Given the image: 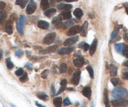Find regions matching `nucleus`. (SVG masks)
<instances>
[{
    "label": "nucleus",
    "instance_id": "obj_1",
    "mask_svg": "<svg viewBox=\"0 0 128 107\" xmlns=\"http://www.w3.org/2000/svg\"><path fill=\"white\" fill-rule=\"evenodd\" d=\"M111 95L115 98V99H119V98H124L127 96V90L124 87H114L111 91Z\"/></svg>",
    "mask_w": 128,
    "mask_h": 107
},
{
    "label": "nucleus",
    "instance_id": "obj_2",
    "mask_svg": "<svg viewBox=\"0 0 128 107\" xmlns=\"http://www.w3.org/2000/svg\"><path fill=\"white\" fill-rule=\"evenodd\" d=\"M26 17L25 16H20V18H19V20H18V24H17V29H18V31L21 33V34H23V31H24V27H25V24H26Z\"/></svg>",
    "mask_w": 128,
    "mask_h": 107
},
{
    "label": "nucleus",
    "instance_id": "obj_3",
    "mask_svg": "<svg viewBox=\"0 0 128 107\" xmlns=\"http://www.w3.org/2000/svg\"><path fill=\"white\" fill-rule=\"evenodd\" d=\"M111 104L115 107H120V106H126L128 104V101L124 98H119V99H114L111 101Z\"/></svg>",
    "mask_w": 128,
    "mask_h": 107
},
{
    "label": "nucleus",
    "instance_id": "obj_4",
    "mask_svg": "<svg viewBox=\"0 0 128 107\" xmlns=\"http://www.w3.org/2000/svg\"><path fill=\"white\" fill-rule=\"evenodd\" d=\"M55 36H56L55 32H50V33L46 34L45 37L43 38V43L44 44H50V43H52L54 41V39H55Z\"/></svg>",
    "mask_w": 128,
    "mask_h": 107
},
{
    "label": "nucleus",
    "instance_id": "obj_5",
    "mask_svg": "<svg viewBox=\"0 0 128 107\" xmlns=\"http://www.w3.org/2000/svg\"><path fill=\"white\" fill-rule=\"evenodd\" d=\"M72 51H74V47L73 46H65V47H63V48H59L58 49V54H60V55H65V54H69L71 53Z\"/></svg>",
    "mask_w": 128,
    "mask_h": 107
},
{
    "label": "nucleus",
    "instance_id": "obj_6",
    "mask_svg": "<svg viewBox=\"0 0 128 107\" xmlns=\"http://www.w3.org/2000/svg\"><path fill=\"white\" fill-rule=\"evenodd\" d=\"M36 9H37V4H36L34 1L31 0V3L28 4V7H27V9H26V12H27V14L31 15V14H33V13L36 11Z\"/></svg>",
    "mask_w": 128,
    "mask_h": 107
},
{
    "label": "nucleus",
    "instance_id": "obj_7",
    "mask_svg": "<svg viewBox=\"0 0 128 107\" xmlns=\"http://www.w3.org/2000/svg\"><path fill=\"white\" fill-rule=\"evenodd\" d=\"M77 40H78V36H73V37H70V38L66 39V40L63 42V44H64V46H71V45H73L74 43H76Z\"/></svg>",
    "mask_w": 128,
    "mask_h": 107
},
{
    "label": "nucleus",
    "instance_id": "obj_8",
    "mask_svg": "<svg viewBox=\"0 0 128 107\" xmlns=\"http://www.w3.org/2000/svg\"><path fill=\"white\" fill-rule=\"evenodd\" d=\"M80 29H81V27L79 26H73L69 28V30L67 31V34L68 35H75L78 32H80Z\"/></svg>",
    "mask_w": 128,
    "mask_h": 107
},
{
    "label": "nucleus",
    "instance_id": "obj_9",
    "mask_svg": "<svg viewBox=\"0 0 128 107\" xmlns=\"http://www.w3.org/2000/svg\"><path fill=\"white\" fill-rule=\"evenodd\" d=\"M82 93H83V95H85L87 98H91V95H92V89H91V86H89V85H87V86H85L84 88H83V90H82Z\"/></svg>",
    "mask_w": 128,
    "mask_h": 107
},
{
    "label": "nucleus",
    "instance_id": "obj_10",
    "mask_svg": "<svg viewBox=\"0 0 128 107\" xmlns=\"http://www.w3.org/2000/svg\"><path fill=\"white\" fill-rule=\"evenodd\" d=\"M84 62H85V60H84V58H83V57H78V58H75V59H74V61H73V63H74V65H75V67H77V68H81V67L84 65Z\"/></svg>",
    "mask_w": 128,
    "mask_h": 107
},
{
    "label": "nucleus",
    "instance_id": "obj_11",
    "mask_svg": "<svg viewBox=\"0 0 128 107\" xmlns=\"http://www.w3.org/2000/svg\"><path fill=\"white\" fill-rule=\"evenodd\" d=\"M80 76H81V72L80 71H76L72 77V83L73 84H78L79 80H80Z\"/></svg>",
    "mask_w": 128,
    "mask_h": 107
},
{
    "label": "nucleus",
    "instance_id": "obj_12",
    "mask_svg": "<svg viewBox=\"0 0 128 107\" xmlns=\"http://www.w3.org/2000/svg\"><path fill=\"white\" fill-rule=\"evenodd\" d=\"M5 30H6V32H7V33L12 34V32H13V27H12V21H11V20H9V21L6 23Z\"/></svg>",
    "mask_w": 128,
    "mask_h": 107
},
{
    "label": "nucleus",
    "instance_id": "obj_13",
    "mask_svg": "<svg viewBox=\"0 0 128 107\" xmlns=\"http://www.w3.org/2000/svg\"><path fill=\"white\" fill-rule=\"evenodd\" d=\"M38 26H39V27H41V28H43V29H46V28L49 27V24H48L47 22H45V21L41 20V21L38 22Z\"/></svg>",
    "mask_w": 128,
    "mask_h": 107
},
{
    "label": "nucleus",
    "instance_id": "obj_14",
    "mask_svg": "<svg viewBox=\"0 0 128 107\" xmlns=\"http://www.w3.org/2000/svg\"><path fill=\"white\" fill-rule=\"evenodd\" d=\"M97 44H98V40H97V39H94V41H93V43H92V45H91V47H90V49H89L91 55H94L95 52H96Z\"/></svg>",
    "mask_w": 128,
    "mask_h": 107
},
{
    "label": "nucleus",
    "instance_id": "obj_15",
    "mask_svg": "<svg viewBox=\"0 0 128 107\" xmlns=\"http://www.w3.org/2000/svg\"><path fill=\"white\" fill-rule=\"evenodd\" d=\"M66 84H67V80H66V79H62L61 81H60V85H61V87H60V89L58 90L57 94H59V93H61L62 91H64V90H65V88H66Z\"/></svg>",
    "mask_w": 128,
    "mask_h": 107
},
{
    "label": "nucleus",
    "instance_id": "obj_16",
    "mask_svg": "<svg viewBox=\"0 0 128 107\" xmlns=\"http://www.w3.org/2000/svg\"><path fill=\"white\" fill-rule=\"evenodd\" d=\"M60 16H61L62 20H69L71 18V12L69 10H66V11L62 12V14Z\"/></svg>",
    "mask_w": 128,
    "mask_h": 107
},
{
    "label": "nucleus",
    "instance_id": "obj_17",
    "mask_svg": "<svg viewBox=\"0 0 128 107\" xmlns=\"http://www.w3.org/2000/svg\"><path fill=\"white\" fill-rule=\"evenodd\" d=\"M61 20H62L61 16H57V17H55V18L52 20V24L55 25L57 27H59L60 25H61Z\"/></svg>",
    "mask_w": 128,
    "mask_h": 107
},
{
    "label": "nucleus",
    "instance_id": "obj_18",
    "mask_svg": "<svg viewBox=\"0 0 128 107\" xmlns=\"http://www.w3.org/2000/svg\"><path fill=\"white\" fill-rule=\"evenodd\" d=\"M71 8H72L71 4H58L57 6V9H60V10H70Z\"/></svg>",
    "mask_w": 128,
    "mask_h": 107
},
{
    "label": "nucleus",
    "instance_id": "obj_19",
    "mask_svg": "<svg viewBox=\"0 0 128 107\" xmlns=\"http://www.w3.org/2000/svg\"><path fill=\"white\" fill-rule=\"evenodd\" d=\"M41 8L43 10H47L49 8V2L48 0H42L41 1Z\"/></svg>",
    "mask_w": 128,
    "mask_h": 107
},
{
    "label": "nucleus",
    "instance_id": "obj_20",
    "mask_svg": "<svg viewBox=\"0 0 128 107\" xmlns=\"http://www.w3.org/2000/svg\"><path fill=\"white\" fill-rule=\"evenodd\" d=\"M87 27H88V23L85 22L84 25H83V27H81V29H80V32H81V35L82 36H86V34H87Z\"/></svg>",
    "mask_w": 128,
    "mask_h": 107
},
{
    "label": "nucleus",
    "instance_id": "obj_21",
    "mask_svg": "<svg viewBox=\"0 0 128 107\" xmlns=\"http://www.w3.org/2000/svg\"><path fill=\"white\" fill-rule=\"evenodd\" d=\"M53 104H54L55 107H61V105H62V99H61V97H55L53 99Z\"/></svg>",
    "mask_w": 128,
    "mask_h": 107
},
{
    "label": "nucleus",
    "instance_id": "obj_22",
    "mask_svg": "<svg viewBox=\"0 0 128 107\" xmlns=\"http://www.w3.org/2000/svg\"><path fill=\"white\" fill-rule=\"evenodd\" d=\"M74 15H75V17L77 19H81L82 16H83V11L80 8H77V9L74 10Z\"/></svg>",
    "mask_w": 128,
    "mask_h": 107
},
{
    "label": "nucleus",
    "instance_id": "obj_23",
    "mask_svg": "<svg viewBox=\"0 0 128 107\" xmlns=\"http://www.w3.org/2000/svg\"><path fill=\"white\" fill-rule=\"evenodd\" d=\"M123 47H124V45H123L122 43H116V44H115V50H116L118 53L123 54Z\"/></svg>",
    "mask_w": 128,
    "mask_h": 107
},
{
    "label": "nucleus",
    "instance_id": "obj_24",
    "mask_svg": "<svg viewBox=\"0 0 128 107\" xmlns=\"http://www.w3.org/2000/svg\"><path fill=\"white\" fill-rule=\"evenodd\" d=\"M56 12V9H54V8H51V9H47V10H45V12H44V15L46 16V17H51L54 13Z\"/></svg>",
    "mask_w": 128,
    "mask_h": 107
},
{
    "label": "nucleus",
    "instance_id": "obj_25",
    "mask_svg": "<svg viewBox=\"0 0 128 107\" xmlns=\"http://www.w3.org/2000/svg\"><path fill=\"white\" fill-rule=\"evenodd\" d=\"M116 74H117V68L114 65H111L110 66V76L111 77H115Z\"/></svg>",
    "mask_w": 128,
    "mask_h": 107
},
{
    "label": "nucleus",
    "instance_id": "obj_26",
    "mask_svg": "<svg viewBox=\"0 0 128 107\" xmlns=\"http://www.w3.org/2000/svg\"><path fill=\"white\" fill-rule=\"evenodd\" d=\"M37 96L40 98V99H42V100H47V95L44 93V92H38V94H37Z\"/></svg>",
    "mask_w": 128,
    "mask_h": 107
},
{
    "label": "nucleus",
    "instance_id": "obj_27",
    "mask_svg": "<svg viewBox=\"0 0 128 107\" xmlns=\"http://www.w3.org/2000/svg\"><path fill=\"white\" fill-rule=\"evenodd\" d=\"M27 2H28V0H17L16 1V4L19 5L22 8H25L26 5H27Z\"/></svg>",
    "mask_w": 128,
    "mask_h": 107
},
{
    "label": "nucleus",
    "instance_id": "obj_28",
    "mask_svg": "<svg viewBox=\"0 0 128 107\" xmlns=\"http://www.w3.org/2000/svg\"><path fill=\"white\" fill-rule=\"evenodd\" d=\"M6 63H7V68H8L9 70H12V68L14 67V65H13V62L11 61V58H10V57H8V58L6 59Z\"/></svg>",
    "mask_w": 128,
    "mask_h": 107
},
{
    "label": "nucleus",
    "instance_id": "obj_29",
    "mask_svg": "<svg viewBox=\"0 0 128 107\" xmlns=\"http://www.w3.org/2000/svg\"><path fill=\"white\" fill-rule=\"evenodd\" d=\"M59 71H60V73H66V71H67V65L65 64V63H62L61 65H60V68H59Z\"/></svg>",
    "mask_w": 128,
    "mask_h": 107
},
{
    "label": "nucleus",
    "instance_id": "obj_30",
    "mask_svg": "<svg viewBox=\"0 0 128 107\" xmlns=\"http://www.w3.org/2000/svg\"><path fill=\"white\" fill-rule=\"evenodd\" d=\"M104 102H105V107H109V101H108V95H107V90H104Z\"/></svg>",
    "mask_w": 128,
    "mask_h": 107
},
{
    "label": "nucleus",
    "instance_id": "obj_31",
    "mask_svg": "<svg viewBox=\"0 0 128 107\" xmlns=\"http://www.w3.org/2000/svg\"><path fill=\"white\" fill-rule=\"evenodd\" d=\"M72 25H74V21L73 20H68L67 22H65L64 24H63V27H71Z\"/></svg>",
    "mask_w": 128,
    "mask_h": 107
},
{
    "label": "nucleus",
    "instance_id": "obj_32",
    "mask_svg": "<svg viewBox=\"0 0 128 107\" xmlns=\"http://www.w3.org/2000/svg\"><path fill=\"white\" fill-rule=\"evenodd\" d=\"M56 48V46H51V47H48V49H45V50H42L41 53H48V52H52L54 51Z\"/></svg>",
    "mask_w": 128,
    "mask_h": 107
},
{
    "label": "nucleus",
    "instance_id": "obj_33",
    "mask_svg": "<svg viewBox=\"0 0 128 107\" xmlns=\"http://www.w3.org/2000/svg\"><path fill=\"white\" fill-rule=\"evenodd\" d=\"M87 70H88V72H89V74H90V77H91V78H94V70H93V68H92L91 66H88V67H87Z\"/></svg>",
    "mask_w": 128,
    "mask_h": 107
},
{
    "label": "nucleus",
    "instance_id": "obj_34",
    "mask_svg": "<svg viewBox=\"0 0 128 107\" xmlns=\"http://www.w3.org/2000/svg\"><path fill=\"white\" fill-rule=\"evenodd\" d=\"M111 82H112L113 85L116 86V85H118V84L120 83V80H118V79H116V78H112V79H111Z\"/></svg>",
    "mask_w": 128,
    "mask_h": 107
},
{
    "label": "nucleus",
    "instance_id": "obj_35",
    "mask_svg": "<svg viewBox=\"0 0 128 107\" xmlns=\"http://www.w3.org/2000/svg\"><path fill=\"white\" fill-rule=\"evenodd\" d=\"M24 73H25V72H24V69H23V68H20V69H18V70L16 71V75L19 76V77H21Z\"/></svg>",
    "mask_w": 128,
    "mask_h": 107
},
{
    "label": "nucleus",
    "instance_id": "obj_36",
    "mask_svg": "<svg viewBox=\"0 0 128 107\" xmlns=\"http://www.w3.org/2000/svg\"><path fill=\"white\" fill-rule=\"evenodd\" d=\"M27 80H28V76H27V74H26V73H24V74L20 77V80H21L22 82H24V81H26Z\"/></svg>",
    "mask_w": 128,
    "mask_h": 107
},
{
    "label": "nucleus",
    "instance_id": "obj_37",
    "mask_svg": "<svg viewBox=\"0 0 128 107\" xmlns=\"http://www.w3.org/2000/svg\"><path fill=\"white\" fill-rule=\"evenodd\" d=\"M5 18H6V14H5V13L0 14V25H1V24H2V22L5 20Z\"/></svg>",
    "mask_w": 128,
    "mask_h": 107
},
{
    "label": "nucleus",
    "instance_id": "obj_38",
    "mask_svg": "<svg viewBox=\"0 0 128 107\" xmlns=\"http://www.w3.org/2000/svg\"><path fill=\"white\" fill-rule=\"evenodd\" d=\"M70 103H71V102H70L69 98H67V97H66V98L64 99V101H63V105H65V106H68V105H70Z\"/></svg>",
    "mask_w": 128,
    "mask_h": 107
},
{
    "label": "nucleus",
    "instance_id": "obj_39",
    "mask_svg": "<svg viewBox=\"0 0 128 107\" xmlns=\"http://www.w3.org/2000/svg\"><path fill=\"white\" fill-rule=\"evenodd\" d=\"M123 54L128 58V45H125V46L123 47Z\"/></svg>",
    "mask_w": 128,
    "mask_h": 107
},
{
    "label": "nucleus",
    "instance_id": "obj_40",
    "mask_svg": "<svg viewBox=\"0 0 128 107\" xmlns=\"http://www.w3.org/2000/svg\"><path fill=\"white\" fill-rule=\"evenodd\" d=\"M5 7H6V3L1 1V2H0V11L4 10V9H5Z\"/></svg>",
    "mask_w": 128,
    "mask_h": 107
},
{
    "label": "nucleus",
    "instance_id": "obj_41",
    "mask_svg": "<svg viewBox=\"0 0 128 107\" xmlns=\"http://www.w3.org/2000/svg\"><path fill=\"white\" fill-rule=\"evenodd\" d=\"M82 47H84L83 49H84L85 51H87V50H89V49H90V45H89V44H87V43H85V42H84V44H83V46H82Z\"/></svg>",
    "mask_w": 128,
    "mask_h": 107
},
{
    "label": "nucleus",
    "instance_id": "obj_42",
    "mask_svg": "<svg viewBox=\"0 0 128 107\" xmlns=\"http://www.w3.org/2000/svg\"><path fill=\"white\" fill-rule=\"evenodd\" d=\"M122 78H123L124 80H128V71L124 72V73L122 74Z\"/></svg>",
    "mask_w": 128,
    "mask_h": 107
},
{
    "label": "nucleus",
    "instance_id": "obj_43",
    "mask_svg": "<svg viewBox=\"0 0 128 107\" xmlns=\"http://www.w3.org/2000/svg\"><path fill=\"white\" fill-rule=\"evenodd\" d=\"M47 74H48V71L45 70V71H43V73L42 74V77H43V78H46V77H47Z\"/></svg>",
    "mask_w": 128,
    "mask_h": 107
},
{
    "label": "nucleus",
    "instance_id": "obj_44",
    "mask_svg": "<svg viewBox=\"0 0 128 107\" xmlns=\"http://www.w3.org/2000/svg\"><path fill=\"white\" fill-rule=\"evenodd\" d=\"M16 55H17L18 57H20V56L22 55V51H19V50H18V51H16Z\"/></svg>",
    "mask_w": 128,
    "mask_h": 107
},
{
    "label": "nucleus",
    "instance_id": "obj_45",
    "mask_svg": "<svg viewBox=\"0 0 128 107\" xmlns=\"http://www.w3.org/2000/svg\"><path fill=\"white\" fill-rule=\"evenodd\" d=\"M26 67H27V68H29V69H32V65H31V63H27V64H26Z\"/></svg>",
    "mask_w": 128,
    "mask_h": 107
},
{
    "label": "nucleus",
    "instance_id": "obj_46",
    "mask_svg": "<svg viewBox=\"0 0 128 107\" xmlns=\"http://www.w3.org/2000/svg\"><path fill=\"white\" fill-rule=\"evenodd\" d=\"M54 92H55V91H54V86H53V85H51V93H52V94H54Z\"/></svg>",
    "mask_w": 128,
    "mask_h": 107
},
{
    "label": "nucleus",
    "instance_id": "obj_47",
    "mask_svg": "<svg viewBox=\"0 0 128 107\" xmlns=\"http://www.w3.org/2000/svg\"><path fill=\"white\" fill-rule=\"evenodd\" d=\"M125 11H126V13L128 14V3L125 4Z\"/></svg>",
    "mask_w": 128,
    "mask_h": 107
},
{
    "label": "nucleus",
    "instance_id": "obj_48",
    "mask_svg": "<svg viewBox=\"0 0 128 107\" xmlns=\"http://www.w3.org/2000/svg\"><path fill=\"white\" fill-rule=\"evenodd\" d=\"M123 65H124L125 67H128V60H127V61H125V62L123 63Z\"/></svg>",
    "mask_w": 128,
    "mask_h": 107
},
{
    "label": "nucleus",
    "instance_id": "obj_49",
    "mask_svg": "<svg viewBox=\"0 0 128 107\" xmlns=\"http://www.w3.org/2000/svg\"><path fill=\"white\" fill-rule=\"evenodd\" d=\"M66 2H74V1H78V0H65Z\"/></svg>",
    "mask_w": 128,
    "mask_h": 107
},
{
    "label": "nucleus",
    "instance_id": "obj_50",
    "mask_svg": "<svg viewBox=\"0 0 128 107\" xmlns=\"http://www.w3.org/2000/svg\"><path fill=\"white\" fill-rule=\"evenodd\" d=\"M2 54H3V51H2L1 49H0V59L2 58Z\"/></svg>",
    "mask_w": 128,
    "mask_h": 107
},
{
    "label": "nucleus",
    "instance_id": "obj_51",
    "mask_svg": "<svg viewBox=\"0 0 128 107\" xmlns=\"http://www.w3.org/2000/svg\"><path fill=\"white\" fill-rule=\"evenodd\" d=\"M55 1H56V2H61L62 0H55Z\"/></svg>",
    "mask_w": 128,
    "mask_h": 107
},
{
    "label": "nucleus",
    "instance_id": "obj_52",
    "mask_svg": "<svg viewBox=\"0 0 128 107\" xmlns=\"http://www.w3.org/2000/svg\"><path fill=\"white\" fill-rule=\"evenodd\" d=\"M11 105H12V104H11ZM12 107H16V106H15V105H12Z\"/></svg>",
    "mask_w": 128,
    "mask_h": 107
}]
</instances>
